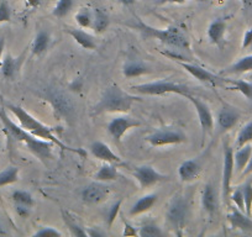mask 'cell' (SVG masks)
Wrapping results in <instances>:
<instances>
[{
	"label": "cell",
	"instance_id": "cell-1",
	"mask_svg": "<svg viewBox=\"0 0 252 237\" xmlns=\"http://www.w3.org/2000/svg\"><path fill=\"white\" fill-rule=\"evenodd\" d=\"M8 108L10 109L11 113H13L14 115H15V118L19 120L20 126L23 127L24 130H26L28 132H30L31 135H33V136L36 137H40V139L53 142L56 146L64 149V151H69V152H73V153L81 154V156H86V151H84V149L72 148V147L67 146V145H64L63 142H61L60 140L53 135L52 129H51V127L46 126V125H43L42 122L38 121L37 118H35L32 115H30V114H29L25 109L21 108V106L9 104Z\"/></svg>",
	"mask_w": 252,
	"mask_h": 237
},
{
	"label": "cell",
	"instance_id": "cell-2",
	"mask_svg": "<svg viewBox=\"0 0 252 237\" xmlns=\"http://www.w3.org/2000/svg\"><path fill=\"white\" fill-rule=\"evenodd\" d=\"M139 100H141L139 96L126 93L118 86H111L104 91L100 101L94 108V114L126 113L131 109L135 101Z\"/></svg>",
	"mask_w": 252,
	"mask_h": 237
},
{
	"label": "cell",
	"instance_id": "cell-3",
	"mask_svg": "<svg viewBox=\"0 0 252 237\" xmlns=\"http://www.w3.org/2000/svg\"><path fill=\"white\" fill-rule=\"evenodd\" d=\"M136 29L145 36V37L156 38L159 42L163 45L168 46L174 51H189L190 50V45L187 38V36L179 30L178 28H167L161 30V29L152 28V26L147 25L144 21L137 19Z\"/></svg>",
	"mask_w": 252,
	"mask_h": 237
},
{
	"label": "cell",
	"instance_id": "cell-4",
	"mask_svg": "<svg viewBox=\"0 0 252 237\" xmlns=\"http://www.w3.org/2000/svg\"><path fill=\"white\" fill-rule=\"evenodd\" d=\"M131 89L134 91H136V93L142 94V95H163V94L173 93L187 96L188 94H190L189 87L168 81H158L152 82V83L137 84V86H132Z\"/></svg>",
	"mask_w": 252,
	"mask_h": 237
},
{
	"label": "cell",
	"instance_id": "cell-5",
	"mask_svg": "<svg viewBox=\"0 0 252 237\" xmlns=\"http://www.w3.org/2000/svg\"><path fill=\"white\" fill-rule=\"evenodd\" d=\"M188 216V202L183 195H174L166 211L167 222L173 230L183 229Z\"/></svg>",
	"mask_w": 252,
	"mask_h": 237
},
{
	"label": "cell",
	"instance_id": "cell-6",
	"mask_svg": "<svg viewBox=\"0 0 252 237\" xmlns=\"http://www.w3.org/2000/svg\"><path fill=\"white\" fill-rule=\"evenodd\" d=\"M234 149L227 142L224 144V162H222V183H221V197L225 204L229 203L230 193H231V182L234 177Z\"/></svg>",
	"mask_w": 252,
	"mask_h": 237
},
{
	"label": "cell",
	"instance_id": "cell-7",
	"mask_svg": "<svg viewBox=\"0 0 252 237\" xmlns=\"http://www.w3.org/2000/svg\"><path fill=\"white\" fill-rule=\"evenodd\" d=\"M178 64L182 67V68L186 69L190 76H193L195 79L202 82V83L212 84V86L214 87H220L226 84V79L212 73V72H209L208 69L200 67L199 64L188 63V62H184V61H179Z\"/></svg>",
	"mask_w": 252,
	"mask_h": 237
},
{
	"label": "cell",
	"instance_id": "cell-8",
	"mask_svg": "<svg viewBox=\"0 0 252 237\" xmlns=\"http://www.w3.org/2000/svg\"><path fill=\"white\" fill-rule=\"evenodd\" d=\"M146 141L151 146L159 147L167 146V145H177L187 141V136L181 131V130H158L154 134L149 135L146 137Z\"/></svg>",
	"mask_w": 252,
	"mask_h": 237
},
{
	"label": "cell",
	"instance_id": "cell-9",
	"mask_svg": "<svg viewBox=\"0 0 252 237\" xmlns=\"http://www.w3.org/2000/svg\"><path fill=\"white\" fill-rule=\"evenodd\" d=\"M139 126H141V122L131 116H118L109 122L108 132L116 142H120L126 132Z\"/></svg>",
	"mask_w": 252,
	"mask_h": 237
},
{
	"label": "cell",
	"instance_id": "cell-10",
	"mask_svg": "<svg viewBox=\"0 0 252 237\" xmlns=\"http://www.w3.org/2000/svg\"><path fill=\"white\" fill-rule=\"evenodd\" d=\"M29 151L42 162H47L48 159L52 158V149H53V142L47 141V140L40 139L33 135H29L26 140L24 141Z\"/></svg>",
	"mask_w": 252,
	"mask_h": 237
},
{
	"label": "cell",
	"instance_id": "cell-11",
	"mask_svg": "<svg viewBox=\"0 0 252 237\" xmlns=\"http://www.w3.org/2000/svg\"><path fill=\"white\" fill-rule=\"evenodd\" d=\"M186 98H188L189 100H190V103L194 105L195 110H197L200 126H202L203 137H205L207 134H212L213 129H214V118H213V114L212 111H210L209 106H208L204 101L200 100V99L194 98L192 94H188Z\"/></svg>",
	"mask_w": 252,
	"mask_h": 237
},
{
	"label": "cell",
	"instance_id": "cell-12",
	"mask_svg": "<svg viewBox=\"0 0 252 237\" xmlns=\"http://www.w3.org/2000/svg\"><path fill=\"white\" fill-rule=\"evenodd\" d=\"M134 176L140 183L141 188H149L152 185L157 184V183L162 182V180L167 179L168 177L163 176L156 169L152 168L151 166H140L136 167L134 171Z\"/></svg>",
	"mask_w": 252,
	"mask_h": 237
},
{
	"label": "cell",
	"instance_id": "cell-13",
	"mask_svg": "<svg viewBox=\"0 0 252 237\" xmlns=\"http://www.w3.org/2000/svg\"><path fill=\"white\" fill-rule=\"evenodd\" d=\"M241 118V114L236 108L230 105H224L219 110L217 116V126L220 132L231 130Z\"/></svg>",
	"mask_w": 252,
	"mask_h": 237
},
{
	"label": "cell",
	"instance_id": "cell-14",
	"mask_svg": "<svg viewBox=\"0 0 252 237\" xmlns=\"http://www.w3.org/2000/svg\"><path fill=\"white\" fill-rule=\"evenodd\" d=\"M109 193V187L101 184L100 182L92 183V184L87 185L81 193L82 200L87 204H98V203L104 202V200L108 198Z\"/></svg>",
	"mask_w": 252,
	"mask_h": 237
},
{
	"label": "cell",
	"instance_id": "cell-15",
	"mask_svg": "<svg viewBox=\"0 0 252 237\" xmlns=\"http://www.w3.org/2000/svg\"><path fill=\"white\" fill-rule=\"evenodd\" d=\"M227 220H229L230 225H231V227H234V229L240 230V231L242 232L252 234L251 216H249L246 212L239 210L236 207H231L230 212L227 214Z\"/></svg>",
	"mask_w": 252,
	"mask_h": 237
},
{
	"label": "cell",
	"instance_id": "cell-16",
	"mask_svg": "<svg viewBox=\"0 0 252 237\" xmlns=\"http://www.w3.org/2000/svg\"><path fill=\"white\" fill-rule=\"evenodd\" d=\"M91 153L99 161L106 162V163H121V158L118 154L111 151L110 147L101 141H95L91 145Z\"/></svg>",
	"mask_w": 252,
	"mask_h": 237
},
{
	"label": "cell",
	"instance_id": "cell-17",
	"mask_svg": "<svg viewBox=\"0 0 252 237\" xmlns=\"http://www.w3.org/2000/svg\"><path fill=\"white\" fill-rule=\"evenodd\" d=\"M202 172V162L199 159L184 161L178 168V176L182 182H192L197 179Z\"/></svg>",
	"mask_w": 252,
	"mask_h": 237
},
{
	"label": "cell",
	"instance_id": "cell-18",
	"mask_svg": "<svg viewBox=\"0 0 252 237\" xmlns=\"http://www.w3.org/2000/svg\"><path fill=\"white\" fill-rule=\"evenodd\" d=\"M202 205L203 209L213 216L218 212L219 209V198H218L217 192L212 184H207L202 192Z\"/></svg>",
	"mask_w": 252,
	"mask_h": 237
},
{
	"label": "cell",
	"instance_id": "cell-19",
	"mask_svg": "<svg viewBox=\"0 0 252 237\" xmlns=\"http://www.w3.org/2000/svg\"><path fill=\"white\" fill-rule=\"evenodd\" d=\"M67 32L73 37V40L78 43L81 47L84 50H95L96 43L95 40L92 35H89L86 31L81 30V29H74V28H67Z\"/></svg>",
	"mask_w": 252,
	"mask_h": 237
},
{
	"label": "cell",
	"instance_id": "cell-20",
	"mask_svg": "<svg viewBox=\"0 0 252 237\" xmlns=\"http://www.w3.org/2000/svg\"><path fill=\"white\" fill-rule=\"evenodd\" d=\"M157 200H158V197H157L156 194L144 195V197L140 198V199L132 205L131 209H130L129 211L130 215H131V216H136V215L144 214V212L149 211V210H151L152 207H155Z\"/></svg>",
	"mask_w": 252,
	"mask_h": 237
},
{
	"label": "cell",
	"instance_id": "cell-21",
	"mask_svg": "<svg viewBox=\"0 0 252 237\" xmlns=\"http://www.w3.org/2000/svg\"><path fill=\"white\" fill-rule=\"evenodd\" d=\"M252 153V146L250 144L237 148L234 153V164H235V173L241 174L242 171L246 168L247 163L250 161V157Z\"/></svg>",
	"mask_w": 252,
	"mask_h": 237
},
{
	"label": "cell",
	"instance_id": "cell-22",
	"mask_svg": "<svg viewBox=\"0 0 252 237\" xmlns=\"http://www.w3.org/2000/svg\"><path fill=\"white\" fill-rule=\"evenodd\" d=\"M225 31H226V20L225 19H217L213 21L208 29V37L210 42L214 45H220L224 38Z\"/></svg>",
	"mask_w": 252,
	"mask_h": 237
},
{
	"label": "cell",
	"instance_id": "cell-23",
	"mask_svg": "<svg viewBox=\"0 0 252 237\" xmlns=\"http://www.w3.org/2000/svg\"><path fill=\"white\" fill-rule=\"evenodd\" d=\"M151 72L152 69L141 61H129L127 63H125L123 68L124 76L127 78H136V77H141L144 74L151 73Z\"/></svg>",
	"mask_w": 252,
	"mask_h": 237
},
{
	"label": "cell",
	"instance_id": "cell-24",
	"mask_svg": "<svg viewBox=\"0 0 252 237\" xmlns=\"http://www.w3.org/2000/svg\"><path fill=\"white\" fill-rule=\"evenodd\" d=\"M21 59L20 58H14L11 55H6L4 57L3 62H1V68H0V72H1V76L5 79H11L15 77L16 72L20 68Z\"/></svg>",
	"mask_w": 252,
	"mask_h": 237
},
{
	"label": "cell",
	"instance_id": "cell-25",
	"mask_svg": "<svg viewBox=\"0 0 252 237\" xmlns=\"http://www.w3.org/2000/svg\"><path fill=\"white\" fill-rule=\"evenodd\" d=\"M119 178V173L113 163H104L98 172L94 174V179L96 182H111Z\"/></svg>",
	"mask_w": 252,
	"mask_h": 237
},
{
	"label": "cell",
	"instance_id": "cell-26",
	"mask_svg": "<svg viewBox=\"0 0 252 237\" xmlns=\"http://www.w3.org/2000/svg\"><path fill=\"white\" fill-rule=\"evenodd\" d=\"M247 72H252V55L245 56V57L240 58L239 61L235 62L234 64L225 69V74H241L247 73Z\"/></svg>",
	"mask_w": 252,
	"mask_h": 237
},
{
	"label": "cell",
	"instance_id": "cell-27",
	"mask_svg": "<svg viewBox=\"0 0 252 237\" xmlns=\"http://www.w3.org/2000/svg\"><path fill=\"white\" fill-rule=\"evenodd\" d=\"M51 36L47 31L41 30L38 31L37 35H36L35 40H33L32 46H31V51H32L33 55H41V53L45 52L46 50L50 46Z\"/></svg>",
	"mask_w": 252,
	"mask_h": 237
},
{
	"label": "cell",
	"instance_id": "cell-28",
	"mask_svg": "<svg viewBox=\"0 0 252 237\" xmlns=\"http://www.w3.org/2000/svg\"><path fill=\"white\" fill-rule=\"evenodd\" d=\"M109 24H110V20H109V16L105 11L100 10V9H94L93 10V25H92V29H93L95 32H103L108 29Z\"/></svg>",
	"mask_w": 252,
	"mask_h": 237
},
{
	"label": "cell",
	"instance_id": "cell-29",
	"mask_svg": "<svg viewBox=\"0 0 252 237\" xmlns=\"http://www.w3.org/2000/svg\"><path fill=\"white\" fill-rule=\"evenodd\" d=\"M62 216H63V220H64V224L67 225V227H68L69 231H71V234L73 235V236H77V237L88 236L86 230H84L83 227H81V225L77 222V220L74 219V217H72L71 215H69V212L62 211Z\"/></svg>",
	"mask_w": 252,
	"mask_h": 237
},
{
	"label": "cell",
	"instance_id": "cell-30",
	"mask_svg": "<svg viewBox=\"0 0 252 237\" xmlns=\"http://www.w3.org/2000/svg\"><path fill=\"white\" fill-rule=\"evenodd\" d=\"M227 83L230 84L229 89H232V90H237L245 96V98L249 99L252 103V83L245 81H232V79H226Z\"/></svg>",
	"mask_w": 252,
	"mask_h": 237
},
{
	"label": "cell",
	"instance_id": "cell-31",
	"mask_svg": "<svg viewBox=\"0 0 252 237\" xmlns=\"http://www.w3.org/2000/svg\"><path fill=\"white\" fill-rule=\"evenodd\" d=\"M19 179V168L18 167H8L3 172H0V188L5 185L13 184Z\"/></svg>",
	"mask_w": 252,
	"mask_h": 237
},
{
	"label": "cell",
	"instance_id": "cell-32",
	"mask_svg": "<svg viewBox=\"0 0 252 237\" xmlns=\"http://www.w3.org/2000/svg\"><path fill=\"white\" fill-rule=\"evenodd\" d=\"M252 141V121L247 122L246 125L241 127V130L239 131L236 137V142H235V146L236 148L245 146V145L250 144Z\"/></svg>",
	"mask_w": 252,
	"mask_h": 237
},
{
	"label": "cell",
	"instance_id": "cell-33",
	"mask_svg": "<svg viewBox=\"0 0 252 237\" xmlns=\"http://www.w3.org/2000/svg\"><path fill=\"white\" fill-rule=\"evenodd\" d=\"M76 21L83 29H92L93 25V10L89 8L79 9L76 14Z\"/></svg>",
	"mask_w": 252,
	"mask_h": 237
},
{
	"label": "cell",
	"instance_id": "cell-34",
	"mask_svg": "<svg viewBox=\"0 0 252 237\" xmlns=\"http://www.w3.org/2000/svg\"><path fill=\"white\" fill-rule=\"evenodd\" d=\"M11 198H13V202L18 205H25V207H32L33 204H35L32 195L26 192V190H15Z\"/></svg>",
	"mask_w": 252,
	"mask_h": 237
},
{
	"label": "cell",
	"instance_id": "cell-35",
	"mask_svg": "<svg viewBox=\"0 0 252 237\" xmlns=\"http://www.w3.org/2000/svg\"><path fill=\"white\" fill-rule=\"evenodd\" d=\"M72 8H73V0H58V3L53 8V16L56 18H64L71 13Z\"/></svg>",
	"mask_w": 252,
	"mask_h": 237
},
{
	"label": "cell",
	"instance_id": "cell-36",
	"mask_svg": "<svg viewBox=\"0 0 252 237\" xmlns=\"http://www.w3.org/2000/svg\"><path fill=\"white\" fill-rule=\"evenodd\" d=\"M139 232V236L141 237H161L163 236V232L162 230L157 226L156 224H145L137 230Z\"/></svg>",
	"mask_w": 252,
	"mask_h": 237
},
{
	"label": "cell",
	"instance_id": "cell-37",
	"mask_svg": "<svg viewBox=\"0 0 252 237\" xmlns=\"http://www.w3.org/2000/svg\"><path fill=\"white\" fill-rule=\"evenodd\" d=\"M242 193L245 199V212L249 216L252 215V182H247L242 185Z\"/></svg>",
	"mask_w": 252,
	"mask_h": 237
},
{
	"label": "cell",
	"instance_id": "cell-38",
	"mask_svg": "<svg viewBox=\"0 0 252 237\" xmlns=\"http://www.w3.org/2000/svg\"><path fill=\"white\" fill-rule=\"evenodd\" d=\"M11 20V8L5 0H0V24Z\"/></svg>",
	"mask_w": 252,
	"mask_h": 237
},
{
	"label": "cell",
	"instance_id": "cell-39",
	"mask_svg": "<svg viewBox=\"0 0 252 237\" xmlns=\"http://www.w3.org/2000/svg\"><path fill=\"white\" fill-rule=\"evenodd\" d=\"M231 200L237 209L245 212V199H244V193H242L241 187L237 188V189H235L234 192H232Z\"/></svg>",
	"mask_w": 252,
	"mask_h": 237
},
{
	"label": "cell",
	"instance_id": "cell-40",
	"mask_svg": "<svg viewBox=\"0 0 252 237\" xmlns=\"http://www.w3.org/2000/svg\"><path fill=\"white\" fill-rule=\"evenodd\" d=\"M33 236L36 237H60L62 236V234H61L58 230L53 229V227L51 226H47V227H42V229H40L38 231H36L35 234H33Z\"/></svg>",
	"mask_w": 252,
	"mask_h": 237
},
{
	"label": "cell",
	"instance_id": "cell-41",
	"mask_svg": "<svg viewBox=\"0 0 252 237\" xmlns=\"http://www.w3.org/2000/svg\"><path fill=\"white\" fill-rule=\"evenodd\" d=\"M121 203H123L121 200H118V202L114 203V204L111 205L110 209H109L108 216H106L109 226H111V225L114 224V221L116 220V216H118V214H119V210H120V207H121Z\"/></svg>",
	"mask_w": 252,
	"mask_h": 237
},
{
	"label": "cell",
	"instance_id": "cell-42",
	"mask_svg": "<svg viewBox=\"0 0 252 237\" xmlns=\"http://www.w3.org/2000/svg\"><path fill=\"white\" fill-rule=\"evenodd\" d=\"M124 236H136L139 235L137 230L135 229L132 225H130L127 221H124V232H123Z\"/></svg>",
	"mask_w": 252,
	"mask_h": 237
},
{
	"label": "cell",
	"instance_id": "cell-43",
	"mask_svg": "<svg viewBox=\"0 0 252 237\" xmlns=\"http://www.w3.org/2000/svg\"><path fill=\"white\" fill-rule=\"evenodd\" d=\"M30 209H31V207H25V205H18V204H15V210H16V212H18L19 216L24 217V219H25V217H28L29 215H30Z\"/></svg>",
	"mask_w": 252,
	"mask_h": 237
},
{
	"label": "cell",
	"instance_id": "cell-44",
	"mask_svg": "<svg viewBox=\"0 0 252 237\" xmlns=\"http://www.w3.org/2000/svg\"><path fill=\"white\" fill-rule=\"evenodd\" d=\"M252 45V28L250 30L246 31L244 36V40H242V48H247Z\"/></svg>",
	"mask_w": 252,
	"mask_h": 237
},
{
	"label": "cell",
	"instance_id": "cell-45",
	"mask_svg": "<svg viewBox=\"0 0 252 237\" xmlns=\"http://www.w3.org/2000/svg\"><path fill=\"white\" fill-rule=\"evenodd\" d=\"M186 1H199V3H202L205 0H158L157 4H159V5H163V4H183Z\"/></svg>",
	"mask_w": 252,
	"mask_h": 237
},
{
	"label": "cell",
	"instance_id": "cell-46",
	"mask_svg": "<svg viewBox=\"0 0 252 237\" xmlns=\"http://www.w3.org/2000/svg\"><path fill=\"white\" fill-rule=\"evenodd\" d=\"M251 173H252V153H251V157H250V161H249V163H247L246 168H245L244 171H242V173L240 174V176H241L242 178H244V177L250 176V174H251Z\"/></svg>",
	"mask_w": 252,
	"mask_h": 237
},
{
	"label": "cell",
	"instance_id": "cell-47",
	"mask_svg": "<svg viewBox=\"0 0 252 237\" xmlns=\"http://www.w3.org/2000/svg\"><path fill=\"white\" fill-rule=\"evenodd\" d=\"M28 1V5L31 6V8H38L42 3V0H26Z\"/></svg>",
	"mask_w": 252,
	"mask_h": 237
},
{
	"label": "cell",
	"instance_id": "cell-48",
	"mask_svg": "<svg viewBox=\"0 0 252 237\" xmlns=\"http://www.w3.org/2000/svg\"><path fill=\"white\" fill-rule=\"evenodd\" d=\"M4 50H5V38L0 37V62H1V57H3Z\"/></svg>",
	"mask_w": 252,
	"mask_h": 237
},
{
	"label": "cell",
	"instance_id": "cell-49",
	"mask_svg": "<svg viewBox=\"0 0 252 237\" xmlns=\"http://www.w3.org/2000/svg\"><path fill=\"white\" fill-rule=\"evenodd\" d=\"M120 3L125 6H131L136 3V0H120Z\"/></svg>",
	"mask_w": 252,
	"mask_h": 237
},
{
	"label": "cell",
	"instance_id": "cell-50",
	"mask_svg": "<svg viewBox=\"0 0 252 237\" xmlns=\"http://www.w3.org/2000/svg\"><path fill=\"white\" fill-rule=\"evenodd\" d=\"M241 3L245 8H250L252 5V0H241Z\"/></svg>",
	"mask_w": 252,
	"mask_h": 237
},
{
	"label": "cell",
	"instance_id": "cell-51",
	"mask_svg": "<svg viewBox=\"0 0 252 237\" xmlns=\"http://www.w3.org/2000/svg\"><path fill=\"white\" fill-rule=\"evenodd\" d=\"M5 235H8V232L5 231L3 224H1V221H0V236H5Z\"/></svg>",
	"mask_w": 252,
	"mask_h": 237
}]
</instances>
